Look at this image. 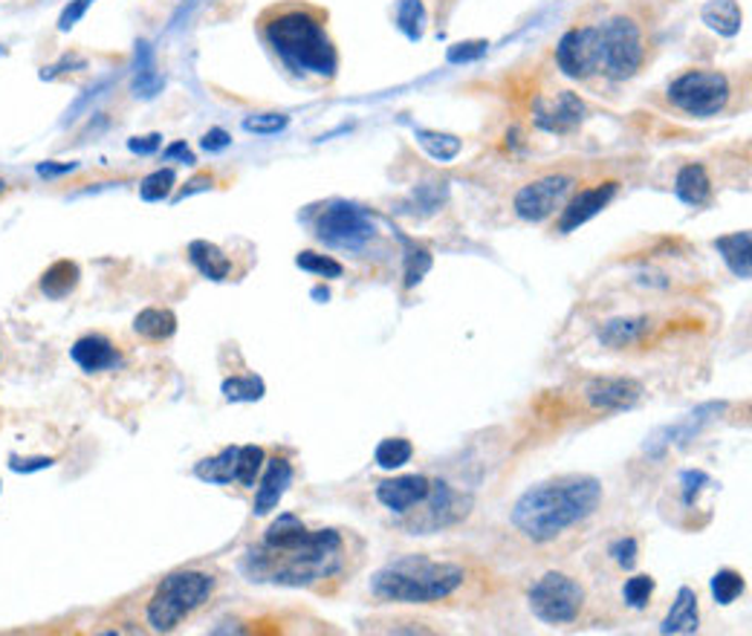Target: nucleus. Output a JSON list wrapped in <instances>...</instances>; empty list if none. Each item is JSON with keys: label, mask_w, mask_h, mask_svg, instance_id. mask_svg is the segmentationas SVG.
I'll return each instance as SVG.
<instances>
[{"label": "nucleus", "mask_w": 752, "mask_h": 636, "mask_svg": "<svg viewBox=\"0 0 752 636\" xmlns=\"http://www.w3.org/2000/svg\"><path fill=\"white\" fill-rule=\"evenodd\" d=\"M599 504L602 483L590 474H571L524 492L512 507L510 521L533 544H547L594 516Z\"/></svg>", "instance_id": "1"}, {"label": "nucleus", "mask_w": 752, "mask_h": 636, "mask_svg": "<svg viewBox=\"0 0 752 636\" xmlns=\"http://www.w3.org/2000/svg\"><path fill=\"white\" fill-rule=\"evenodd\" d=\"M328 15L307 3H281L260 15L258 26L264 41L278 59L295 73L333 78L339 69V52L324 26Z\"/></svg>", "instance_id": "2"}, {"label": "nucleus", "mask_w": 752, "mask_h": 636, "mask_svg": "<svg viewBox=\"0 0 752 636\" xmlns=\"http://www.w3.org/2000/svg\"><path fill=\"white\" fill-rule=\"evenodd\" d=\"M467 582V570L455 561L429 556H399L371 576V594L382 602L432 605L449 599Z\"/></svg>", "instance_id": "3"}, {"label": "nucleus", "mask_w": 752, "mask_h": 636, "mask_svg": "<svg viewBox=\"0 0 752 636\" xmlns=\"http://www.w3.org/2000/svg\"><path fill=\"white\" fill-rule=\"evenodd\" d=\"M345 542L336 530H316V533H307L302 544H295L290 550L281 552H267V550H252L250 561H255V570L252 576L269 578V582H278V585H313V582H321V578L336 576L342 564H345Z\"/></svg>", "instance_id": "4"}, {"label": "nucleus", "mask_w": 752, "mask_h": 636, "mask_svg": "<svg viewBox=\"0 0 752 636\" xmlns=\"http://www.w3.org/2000/svg\"><path fill=\"white\" fill-rule=\"evenodd\" d=\"M215 594V578L200 570H180L165 576L156 585L154 596L145 605V620L156 634H168L180 625L186 616L197 611Z\"/></svg>", "instance_id": "5"}, {"label": "nucleus", "mask_w": 752, "mask_h": 636, "mask_svg": "<svg viewBox=\"0 0 752 636\" xmlns=\"http://www.w3.org/2000/svg\"><path fill=\"white\" fill-rule=\"evenodd\" d=\"M599 29V73L611 78H632L646 61V41L637 21L628 15L608 17Z\"/></svg>", "instance_id": "6"}, {"label": "nucleus", "mask_w": 752, "mask_h": 636, "mask_svg": "<svg viewBox=\"0 0 752 636\" xmlns=\"http://www.w3.org/2000/svg\"><path fill=\"white\" fill-rule=\"evenodd\" d=\"M729 78L718 69H689L668 85V102L686 116L710 119L729 102Z\"/></svg>", "instance_id": "7"}, {"label": "nucleus", "mask_w": 752, "mask_h": 636, "mask_svg": "<svg viewBox=\"0 0 752 636\" xmlns=\"http://www.w3.org/2000/svg\"><path fill=\"white\" fill-rule=\"evenodd\" d=\"M530 611L545 625H571L579 620L585 608V587L568 573H545L536 585L530 587Z\"/></svg>", "instance_id": "8"}, {"label": "nucleus", "mask_w": 752, "mask_h": 636, "mask_svg": "<svg viewBox=\"0 0 752 636\" xmlns=\"http://www.w3.org/2000/svg\"><path fill=\"white\" fill-rule=\"evenodd\" d=\"M373 234H377L373 217L362 206L345 200L330 203L316 220V238L330 250L362 252L373 241Z\"/></svg>", "instance_id": "9"}, {"label": "nucleus", "mask_w": 752, "mask_h": 636, "mask_svg": "<svg viewBox=\"0 0 752 636\" xmlns=\"http://www.w3.org/2000/svg\"><path fill=\"white\" fill-rule=\"evenodd\" d=\"M556 64L568 78H590L599 73V29L573 26L556 43Z\"/></svg>", "instance_id": "10"}, {"label": "nucleus", "mask_w": 752, "mask_h": 636, "mask_svg": "<svg viewBox=\"0 0 752 636\" xmlns=\"http://www.w3.org/2000/svg\"><path fill=\"white\" fill-rule=\"evenodd\" d=\"M573 180L564 174H550L536 182H527L524 189L515 194V215L527 224H541L553 215L556 208L562 206L568 191H571Z\"/></svg>", "instance_id": "11"}, {"label": "nucleus", "mask_w": 752, "mask_h": 636, "mask_svg": "<svg viewBox=\"0 0 752 636\" xmlns=\"http://www.w3.org/2000/svg\"><path fill=\"white\" fill-rule=\"evenodd\" d=\"M642 385L632 377H597L585 385V403L597 411H625L640 403Z\"/></svg>", "instance_id": "12"}, {"label": "nucleus", "mask_w": 752, "mask_h": 636, "mask_svg": "<svg viewBox=\"0 0 752 636\" xmlns=\"http://www.w3.org/2000/svg\"><path fill=\"white\" fill-rule=\"evenodd\" d=\"M724 411H727V403H706V405H701V408H694L692 414H686L684 420L675 422V425H666V429L654 431V434L649 437V443H646V451H649V455H654V457H660L668 446L692 440L698 431L706 429L712 420H718Z\"/></svg>", "instance_id": "13"}, {"label": "nucleus", "mask_w": 752, "mask_h": 636, "mask_svg": "<svg viewBox=\"0 0 752 636\" xmlns=\"http://www.w3.org/2000/svg\"><path fill=\"white\" fill-rule=\"evenodd\" d=\"M429 489H432V481L425 474H403L394 481H382L377 486V500L391 512L406 516V512H411V507L423 504Z\"/></svg>", "instance_id": "14"}, {"label": "nucleus", "mask_w": 752, "mask_h": 636, "mask_svg": "<svg viewBox=\"0 0 752 636\" xmlns=\"http://www.w3.org/2000/svg\"><path fill=\"white\" fill-rule=\"evenodd\" d=\"M423 504H429V507L423 509L425 516L417 526H420V530H437V526H449L467 516L469 512L467 507L472 504V500L458 495V492H451L449 483L432 481V489H429Z\"/></svg>", "instance_id": "15"}, {"label": "nucleus", "mask_w": 752, "mask_h": 636, "mask_svg": "<svg viewBox=\"0 0 752 636\" xmlns=\"http://www.w3.org/2000/svg\"><path fill=\"white\" fill-rule=\"evenodd\" d=\"M616 189H620V182H602V186H597V189H585L579 191L576 198L564 206L562 212V220H559V232L568 234L573 232V229H579V226H585L588 220H594V217L602 212V208L614 200Z\"/></svg>", "instance_id": "16"}, {"label": "nucleus", "mask_w": 752, "mask_h": 636, "mask_svg": "<svg viewBox=\"0 0 752 636\" xmlns=\"http://www.w3.org/2000/svg\"><path fill=\"white\" fill-rule=\"evenodd\" d=\"M585 113H588V107H585V102H582L579 96L564 90V93H559V99H556L553 104L538 99L536 125L541 130H547V133H568V130H573L585 119Z\"/></svg>", "instance_id": "17"}, {"label": "nucleus", "mask_w": 752, "mask_h": 636, "mask_svg": "<svg viewBox=\"0 0 752 636\" xmlns=\"http://www.w3.org/2000/svg\"><path fill=\"white\" fill-rule=\"evenodd\" d=\"M293 483V466L284 457H276V460H267L264 463V478H260V486L255 492V504H252V512L258 518L269 516L272 509H278L281 498L290 489Z\"/></svg>", "instance_id": "18"}, {"label": "nucleus", "mask_w": 752, "mask_h": 636, "mask_svg": "<svg viewBox=\"0 0 752 636\" xmlns=\"http://www.w3.org/2000/svg\"><path fill=\"white\" fill-rule=\"evenodd\" d=\"M69 356H73V361H76L85 373H102V370H111L119 365V351H116L111 339L102 333L81 335V339L69 347Z\"/></svg>", "instance_id": "19"}, {"label": "nucleus", "mask_w": 752, "mask_h": 636, "mask_svg": "<svg viewBox=\"0 0 752 636\" xmlns=\"http://www.w3.org/2000/svg\"><path fill=\"white\" fill-rule=\"evenodd\" d=\"M651 330L649 316H628V318H611L599 327V342L611 347V351H623L632 344L642 342Z\"/></svg>", "instance_id": "20"}, {"label": "nucleus", "mask_w": 752, "mask_h": 636, "mask_svg": "<svg viewBox=\"0 0 752 636\" xmlns=\"http://www.w3.org/2000/svg\"><path fill=\"white\" fill-rule=\"evenodd\" d=\"M698 625H701L698 594L692 587H680L672 611L666 613V620L660 625V634H698Z\"/></svg>", "instance_id": "21"}, {"label": "nucleus", "mask_w": 752, "mask_h": 636, "mask_svg": "<svg viewBox=\"0 0 752 636\" xmlns=\"http://www.w3.org/2000/svg\"><path fill=\"white\" fill-rule=\"evenodd\" d=\"M189 260H191V267L197 269L203 278H208V281H226L229 272H232V260H229V255H226L217 243L191 241Z\"/></svg>", "instance_id": "22"}, {"label": "nucleus", "mask_w": 752, "mask_h": 636, "mask_svg": "<svg viewBox=\"0 0 752 636\" xmlns=\"http://www.w3.org/2000/svg\"><path fill=\"white\" fill-rule=\"evenodd\" d=\"M675 194L686 206H706L712 198V180L701 163H689L680 168L675 180Z\"/></svg>", "instance_id": "23"}, {"label": "nucleus", "mask_w": 752, "mask_h": 636, "mask_svg": "<svg viewBox=\"0 0 752 636\" xmlns=\"http://www.w3.org/2000/svg\"><path fill=\"white\" fill-rule=\"evenodd\" d=\"M78 278H81V269H78L76 260L61 258L43 269L41 284L38 287H41V293L47 295L50 302H61V298H67V295L76 290Z\"/></svg>", "instance_id": "24"}, {"label": "nucleus", "mask_w": 752, "mask_h": 636, "mask_svg": "<svg viewBox=\"0 0 752 636\" xmlns=\"http://www.w3.org/2000/svg\"><path fill=\"white\" fill-rule=\"evenodd\" d=\"M752 238L750 232H732V234H724V238H718L715 241V250L721 252V258H724V264H727L729 269H732V276H738L741 281H747L752 272Z\"/></svg>", "instance_id": "25"}, {"label": "nucleus", "mask_w": 752, "mask_h": 636, "mask_svg": "<svg viewBox=\"0 0 752 636\" xmlns=\"http://www.w3.org/2000/svg\"><path fill=\"white\" fill-rule=\"evenodd\" d=\"M701 17L703 24L724 38H736L741 33V24H744V12L738 7V0H710L701 9Z\"/></svg>", "instance_id": "26"}, {"label": "nucleus", "mask_w": 752, "mask_h": 636, "mask_svg": "<svg viewBox=\"0 0 752 636\" xmlns=\"http://www.w3.org/2000/svg\"><path fill=\"white\" fill-rule=\"evenodd\" d=\"M133 330L148 342H168L177 333V316L168 307H148L133 318Z\"/></svg>", "instance_id": "27"}, {"label": "nucleus", "mask_w": 752, "mask_h": 636, "mask_svg": "<svg viewBox=\"0 0 752 636\" xmlns=\"http://www.w3.org/2000/svg\"><path fill=\"white\" fill-rule=\"evenodd\" d=\"M163 87H165V78L156 73L151 43L139 41L137 43V76H133V93H137V99H154V96L160 93Z\"/></svg>", "instance_id": "28"}, {"label": "nucleus", "mask_w": 752, "mask_h": 636, "mask_svg": "<svg viewBox=\"0 0 752 636\" xmlns=\"http://www.w3.org/2000/svg\"><path fill=\"white\" fill-rule=\"evenodd\" d=\"M234 466H238V446H229L217 457L200 460V463L194 466V474H197L200 481L226 486V483L234 481Z\"/></svg>", "instance_id": "29"}, {"label": "nucleus", "mask_w": 752, "mask_h": 636, "mask_svg": "<svg viewBox=\"0 0 752 636\" xmlns=\"http://www.w3.org/2000/svg\"><path fill=\"white\" fill-rule=\"evenodd\" d=\"M399 241H403V250H406L403 287H406V290H415V287L420 284L425 276H429V269H432L434 258H432V252L425 250V246H420V243L408 241V238H403V234H399Z\"/></svg>", "instance_id": "30"}, {"label": "nucleus", "mask_w": 752, "mask_h": 636, "mask_svg": "<svg viewBox=\"0 0 752 636\" xmlns=\"http://www.w3.org/2000/svg\"><path fill=\"white\" fill-rule=\"evenodd\" d=\"M446 198H449V186H446V182H420V186L411 191V198H408V212H411V215L429 217L434 215V212H441Z\"/></svg>", "instance_id": "31"}, {"label": "nucleus", "mask_w": 752, "mask_h": 636, "mask_svg": "<svg viewBox=\"0 0 752 636\" xmlns=\"http://www.w3.org/2000/svg\"><path fill=\"white\" fill-rule=\"evenodd\" d=\"M220 391H224V396L229 403H258V399H264V394H267V385H264V379L255 377V373H243V377L224 379Z\"/></svg>", "instance_id": "32"}, {"label": "nucleus", "mask_w": 752, "mask_h": 636, "mask_svg": "<svg viewBox=\"0 0 752 636\" xmlns=\"http://www.w3.org/2000/svg\"><path fill=\"white\" fill-rule=\"evenodd\" d=\"M417 142H420L437 163H451V160L460 154V148H463V142H460L455 133H441V130L425 128H417Z\"/></svg>", "instance_id": "33"}, {"label": "nucleus", "mask_w": 752, "mask_h": 636, "mask_svg": "<svg viewBox=\"0 0 752 636\" xmlns=\"http://www.w3.org/2000/svg\"><path fill=\"white\" fill-rule=\"evenodd\" d=\"M397 29L408 41H420L425 35V7L423 0H397Z\"/></svg>", "instance_id": "34"}, {"label": "nucleus", "mask_w": 752, "mask_h": 636, "mask_svg": "<svg viewBox=\"0 0 752 636\" xmlns=\"http://www.w3.org/2000/svg\"><path fill=\"white\" fill-rule=\"evenodd\" d=\"M411 457H415V446H411L406 437L382 440L380 446H377V451H373V460H377V466L385 469V472H394L399 466H406Z\"/></svg>", "instance_id": "35"}, {"label": "nucleus", "mask_w": 752, "mask_h": 636, "mask_svg": "<svg viewBox=\"0 0 752 636\" xmlns=\"http://www.w3.org/2000/svg\"><path fill=\"white\" fill-rule=\"evenodd\" d=\"M267 463V455L260 446H241L238 448V466H234V481L252 489L258 481L260 469Z\"/></svg>", "instance_id": "36"}, {"label": "nucleus", "mask_w": 752, "mask_h": 636, "mask_svg": "<svg viewBox=\"0 0 752 636\" xmlns=\"http://www.w3.org/2000/svg\"><path fill=\"white\" fill-rule=\"evenodd\" d=\"M174 186H177V174L171 168H160V171L148 174L145 180L139 182V198L145 203H163L171 198Z\"/></svg>", "instance_id": "37"}, {"label": "nucleus", "mask_w": 752, "mask_h": 636, "mask_svg": "<svg viewBox=\"0 0 752 636\" xmlns=\"http://www.w3.org/2000/svg\"><path fill=\"white\" fill-rule=\"evenodd\" d=\"M295 267L304 269V272H313V276H321V278H342L345 276V267H342L336 258H330V255H321V252H313V250L298 252V255H295Z\"/></svg>", "instance_id": "38"}, {"label": "nucleus", "mask_w": 752, "mask_h": 636, "mask_svg": "<svg viewBox=\"0 0 752 636\" xmlns=\"http://www.w3.org/2000/svg\"><path fill=\"white\" fill-rule=\"evenodd\" d=\"M741 594H744V576L736 570H718L712 576V596L718 605H732Z\"/></svg>", "instance_id": "39"}, {"label": "nucleus", "mask_w": 752, "mask_h": 636, "mask_svg": "<svg viewBox=\"0 0 752 636\" xmlns=\"http://www.w3.org/2000/svg\"><path fill=\"white\" fill-rule=\"evenodd\" d=\"M286 125H290L286 113H255V116L243 119V130L246 133H258V137H272L278 130H284Z\"/></svg>", "instance_id": "40"}, {"label": "nucleus", "mask_w": 752, "mask_h": 636, "mask_svg": "<svg viewBox=\"0 0 752 636\" xmlns=\"http://www.w3.org/2000/svg\"><path fill=\"white\" fill-rule=\"evenodd\" d=\"M654 578L651 576H634V578H628L625 582V587H623V599H625V605H632V608H646V605L651 602V596H654Z\"/></svg>", "instance_id": "41"}, {"label": "nucleus", "mask_w": 752, "mask_h": 636, "mask_svg": "<svg viewBox=\"0 0 752 636\" xmlns=\"http://www.w3.org/2000/svg\"><path fill=\"white\" fill-rule=\"evenodd\" d=\"M486 50H489V41H460L451 43L446 59H449V64H469V61L484 59Z\"/></svg>", "instance_id": "42"}, {"label": "nucleus", "mask_w": 752, "mask_h": 636, "mask_svg": "<svg viewBox=\"0 0 752 636\" xmlns=\"http://www.w3.org/2000/svg\"><path fill=\"white\" fill-rule=\"evenodd\" d=\"M611 556L623 570H632L637 564V538H620V542L611 544Z\"/></svg>", "instance_id": "43"}, {"label": "nucleus", "mask_w": 752, "mask_h": 636, "mask_svg": "<svg viewBox=\"0 0 752 636\" xmlns=\"http://www.w3.org/2000/svg\"><path fill=\"white\" fill-rule=\"evenodd\" d=\"M90 3H93V0H69L67 7H64V12H61V17H59L61 33H69V29H73V26L81 21V15H85L87 9H90Z\"/></svg>", "instance_id": "44"}, {"label": "nucleus", "mask_w": 752, "mask_h": 636, "mask_svg": "<svg viewBox=\"0 0 752 636\" xmlns=\"http://www.w3.org/2000/svg\"><path fill=\"white\" fill-rule=\"evenodd\" d=\"M200 145H203V151H208V154H220V151H226V148L232 145V137H229L224 128H212L203 133Z\"/></svg>", "instance_id": "45"}, {"label": "nucleus", "mask_w": 752, "mask_h": 636, "mask_svg": "<svg viewBox=\"0 0 752 636\" xmlns=\"http://www.w3.org/2000/svg\"><path fill=\"white\" fill-rule=\"evenodd\" d=\"M55 463L52 457H26V460H21V457H12L9 460V466H12V472H41V469H50V466Z\"/></svg>", "instance_id": "46"}, {"label": "nucleus", "mask_w": 752, "mask_h": 636, "mask_svg": "<svg viewBox=\"0 0 752 636\" xmlns=\"http://www.w3.org/2000/svg\"><path fill=\"white\" fill-rule=\"evenodd\" d=\"M160 145H163V137H160V133H148V137L128 139V148H130V151H133V154H139V156L154 154V151Z\"/></svg>", "instance_id": "47"}, {"label": "nucleus", "mask_w": 752, "mask_h": 636, "mask_svg": "<svg viewBox=\"0 0 752 636\" xmlns=\"http://www.w3.org/2000/svg\"><path fill=\"white\" fill-rule=\"evenodd\" d=\"M215 186V177L212 174H200V177H194L191 182H186V189L174 198V203H180V200H186V198H191V194H197V191H206V189H212Z\"/></svg>", "instance_id": "48"}, {"label": "nucleus", "mask_w": 752, "mask_h": 636, "mask_svg": "<svg viewBox=\"0 0 752 636\" xmlns=\"http://www.w3.org/2000/svg\"><path fill=\"white\" fill-rule=\"evenodd\" d=\"M165 160H180V163L186 165H194L197 163V156L191 154V148L186 145V142H171V145L165 148Z\"/></svg>", "instance_id": "49"}, {"label": "nucleus", "mask_w": 752, "mask_h": 636, "mask_svg": "<svg viewBox=\"0 0 752 636\" xmlns=\"http://www.w3.org/2000/svg\"><path fill=\"white\" fill-rule=\"evenodd\" d=\"M76 168H78L76 163H61V165L41 163L38 165V174H41V177H59V174H69V171H76Z\"/></svg>", "instance_id": "50"}, {"label": "nucleus", "mask_w": 752, "mask_h": 636, "mask_svg": "<svg viewBox=\"0 0 752 636\" xmlns=\"http://www.w3.org/2000/svg\"><path fill=\"white\" fill-rule=\"evenodd\" d=\"M313 298H324V302H328L330 293L328 290H321V287H316V290H313Z\"/></svg>", "instance_id": "51"}, {"label": "nucleus", "mask_w": 752, "mask_h": 636, "mask_svg": "<svg viewBox=\"0 0 752 636\" xmlns=\"http://www.w3.org/2000/svg\"><path fill=\"white\" fill-rule=\"evenodd\" d=\"M3 194H7V180L0 177V198H3Z\"/></svg>", "instance_id": "52"}, {"label": "nucleus", "mask_w": 752, "mask_h": 636, "mask_svg": "<svg viewBox=\"0 0 752 636\" xmlns=\"http://www.w3.org/2000/svg\"><path fill=\"white\" fill-rule=\"evenodd\" d=\"M3 52H7V50H3V47H0V55H3Z\"/></svg>", "instance_id": "53"}]
</instances>
